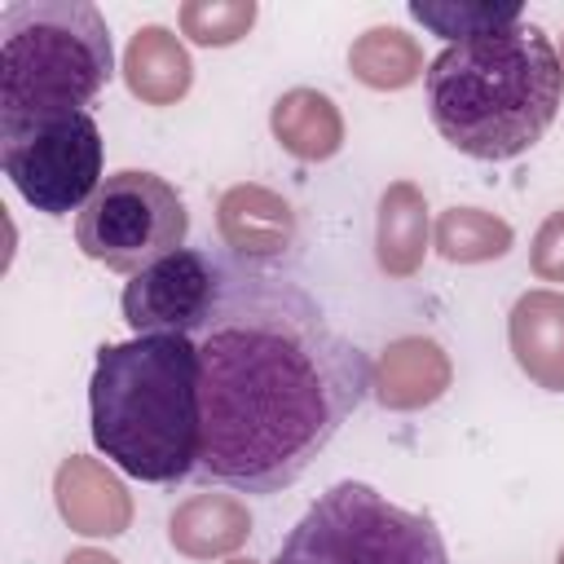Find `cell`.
I'll return each instance as SVG.
<instances>
[{
  "mask_svg": "<svg viewBox=\"0 0 564 564\" xmlns=\"http://www.w3.org/2000/svg\"><path fill=\"white\" fill-rule=\"evenodd\" d=\"M194 344L203 370L194 476L234 494L295 485L375 379V361L326 322L322 304L291 273L234 256Z\"/></svg>",
  "mask_w": 564,
  "mask_h": 564,
  "instance_id": "1",
  "label": "cell"
},
{
  "mask_svg": "<svg viewBox=\"0 0 564 564\" xmlns=\"http://www.w3.org/2000/svg\"><path fill=\"white\" fill-rule=\"evenodd\" d=\"M423 84L436 132L485 163L516 159L542 141L564 97L560 53L533 22L445 44L427 62Z\"/></svg>",
  "mask_w": 564,
  "mask_h": 564,
  "instance_id": "2",
  "label": "cell"
},
{
  "mask_svg": "<svg viewBox=\"0 0 564 564\" xmlns=\"http://www.w3.org/2000/svg\"><path fill=\"white\" fill-rule=\"evenodd\" d=\"M198 383L203 370L194 335L101 344L88 383L97 449L145 485H176L194 476L203 449Z\"/></svg>",
  "mask_w": 564,
  "mask_h": 564,
  "instance_id": "3",
  "label": "cell"
},
{
  "mask_svg": "<svg viewBox=\"0 0 564 564\" xmlns=\"http://www.w3.org/2000/svg\"><path fill=\"white\" fill-rule=\"evenodd\" d=\"M115 75L110 26L88 0H13L0 13V123L84 110Z\"/></svg>",
  "mask_w": 564,
  "mask_h": 564,
  "instance_id": "4",
  "label": "cell"
},
{
  "mask_svg": "<svg viewBox=\"0 0 564 564\" xmlns=\"http://www.w3.org/2000/svg\"><path fill=\"white\" fill-rule=\"evenodd\" d=\"M273 564H449V551L432 516L405 511L361 480H339L286 533Z\"/></svg>",
  "mask_w": 564,
  "mask_h": 564,
  "instance_id": "5",
  "label": "cell"
},
{
  "mask_svg": "<svg viewBox=\"0 0 564 564\" xmlns=\"http://www.w3.org/2000/svg\"><path fill=\"white\" fill-rule=\"evenodd\" d=\"M189 212L176 185L154 172H110L75 216V242L88 260L115 273H141L185 247Z\"/></svg>",
  "mask_w": 564,
  "mask_h": 564,
  "instance_id": "6",
  "label": "cell"
},
{
  "mask_svg": "<svg viewBox=\"0 0 564 564\" xmlns=\"http://www.w3.org/2000/svg\"><path fill=\"white\" fill-rule=\"evenodd\" d=\"M0 167L44 216L84 212L101 185V132L88 110L0 123Z\"/></svg>",
  "mask_w": 564,
  "mask_h": 564,
  "instance_id": "7",
  "label": "cell"
},
{
  "mask_svg": "<svg viewBox=\"0 0 564 564\" xmlns=\"http://www.w3.org/2000/svg\"><path fill=\"white\" fill-rule=\"evenodd\" d=\"M225 260L181 247L123 286V322L132 335H198L220 300Z\"/></svg>",
  "mask_w": 564,
  "mask_h": 564,
  "instance_id": "8",
  "label": "cell"
},
{
  "mask_svg": "<svg viewBox=\"0 0 564 564\" xmlns=\"http://www.w3.org/2000/svg\"><path fill=\"white\" fill-rule=\"evenodd\" d=\"M216 229L234 260L273 264L295 247V212L291 203L256 181L229 185L216 203Z\"/></svg>",
  "mask_w": 564,
  "mask_h": 564,
  "instance_id": "9",
  "label": "cell"
},
{
  "mask_svg": "<svg viewBox=\"0 0 564 564\" xmlns=\"http://www.w3.org/2000/svg\"><path fill=\"white\" fill-rule=\"evenodd\" d=\"M53 502L57 516L84 538H119L132 524V494L101 458L88 454L62 458L53 476Z\"/></svg>",
  "mask_w": 564,
  "mask_h": 564,
  "instance_id": "10",
  "label": "cell"
},
{
  "mask_svg": "<svg viewBox=\"0 0 564 564\" xmlns=\"http://www.w3.org/2000/svg\"><path fill=\"white\" fill-rule=\"evenodd\" d=\"M449 379H454V366H449V352L436 339L401 335L375 357L370 392L383 410L410 414V410H423V405L441 401L449 392Z\"/></svg>",
  "mask_w": 564,
  "mask_h": 564,
  "instance_id": "11",
  "label": "cell"
},
{
  "mask_svg": "<svg viewBox=\"0 0 564 564\" xmlns=\"http://www.w3.org/2000/svg\"><path fill=\"white\" fill-rule=\"evenodd\" d=\"M516 366L546 392H564V295L542 286L524 291L507 317Z\"/></svg>",
  "mask_w": 564,
  "mask_h": 564,
  "instance_id": "12",
  "label": "cell"
},
{
  "mask_svg": "<svg viewBox=\"0 0 564 564\" xmlns=\"http://www.w3.org/2000/svg\"><path fill=\"white\" fill-rule=\"evenodd\" d=\"M251 538V511L238 494H189L167 516V542L185 560H220L242 551Z\"/></svg>",
  "mask_w": 564,
  "mask_h": 564,
  "instance_id": "13",
  "label": "cell"
},
{
  "mask_svg": "<svg viewBox=\"0 0 564 564\" xmlns=\"http://www.w3.org/2000/svg\"><path fill=\"white\" fill-rule=\"evenodd\" d=\"M123 84L141 106L181 101L194 84V62H189V48L181 44V35L159 22L137 26L123 48Z\"/></svg>",
  "mask_w": 564,
  "mask_h": 564,
  "instance_id": "14",
  "label": "cell"
},
{
  "mask_svg": "<svg viewBox=\"0 0 564 564\" xmlns=\"http://www.w3.org/2000/svg\"><path fill=\"white\" fill-rule=\"evenodd\" d=\"M269 128H273V141L300 159V163H322V159H335L339 145H344V115L335 106L330 93L322 88H286L273 110H269Z\"/></svg>",
  "mask_w": 564,
  "mask_h": 564,
  "instance_id": "15",
  "label": "cell"
},
{
  "mask_svg": "<svg viewBox=\"0 0 564 564\" xmlns=\"http://www.w3.org/2000/svg\"><path fill=\"white\" fill-rule=\"evenodd\" d=\"M427 242H432V220L423 189L414 181H392L379 194V212H375V264L388 278H410L419 273Z\"/></svg>",
  "mask_w": 564,
  "mask_h": 564,
  "instance_id": "16",
  "label": "cell"
},
{
  "mask_svg": "<svg viewBox=\"0 0 564 564\" xmlns=\"http://www.w3.org/2000/svg\"><path fill=\"white\" fill-rule=\"evenodd\" d=\"M348 70L375 93H397L423 75V48L401 26H366L348 44Z\"/></svg>",
  "mask_w": 564,
  "mask_h": 564,
  "instance_id": "17",
  "label": "cell"
},
{
  "mask_svg": "<svg viewBox=\"0 0 564 564\" xmlns=\"http://www.w3.org/2000/svg\"><path fill=\"white\" fill-rule=\"evenodd\" d=\"M516 242V229L485 212V207H445L432 225V247L449 260V264H485V260H502Z\"/></svg>",
  "mask_w": 564,
  "mask_h": 564,
  "instance_id": "18",
  "label": "cell"
},
{
  "mask_svg": "<svg viewBox=\"0 0 564 564\" xmlns=\"http://www.w3.org/2000/svg\"><path fill=\"white\" fill-rule=\"evenodd\" d=\"M410 18L423 22L432 35L463 44L476 35H494L502 26L524 22L520 0H410Z\"/></svg>",
  "mask_w": 564,
  "mask_h": 564,
  "instance_id": "19",
  "label": "cell"
},
{
  "mask_svg": "<svg viewBox=\"0 0 564 564\" xmlns=\"http://www.w3.org/2000/svg\"><path fill=\"white\" fill-rule=\"evenodd\" d=\"M256 13H260L256 0H185L176 22L185 40L203 48H225V44H238L256 26Z\"/></svg>",
  "mask_w": 564,
  "mask_h": 564,
  "instance_id": "20",
  "label": "cell"
},
{
  "mask_svg": "<svg viewBox=\"0 0 564 564\" xmlns=\"http://www.w3.org/2000/svg\"><path fill=\"white\" fill-rule=\"evenodd\" d=\"M529 269L542 282H564V207L538 225V234L529 242Z\"/></svg>",
  "mask_w": 564,
  "mask_h": 564,
  "instance_id": "21",
  "label": "cell"
},
{
  "mask_svg": "<svg viewBox=\"0 0 564 564\" xmlns=\"http://www.w3.org/2000/svg\"><path fill=\"white\" fill-rule=\"evenodd\" d=\"M62 564H123V560H115L110 551H97V546H75Z\"/></svg>",
  "mask_w": 564,
  "mask_h": 564,
  "instance_id": "22",
  "label": "cell"
},
{
  "mask_svg": "<svg viewBox=\"0 0 564 564\" xmlns=\"http://www.w3.org/2000/svg\"><path fill=\"white\" fill-rule=\"evenodd\" d=\"M225 564H256V560H238V555H229V560H225Z\"/></svg>",
  "mask_w": 564,
  "mask_h": 564,
  "instance_id": "23",
  "label": "cell"
},
{
  "mask_svg": "<svg viewBox=\"0 0 564 564\" xmlns=\"http://www.w3.org/2000/svg\"><path fill=\"white\" fill-rule=\"evenodd\" d=\"M555 53H560V70H564V40H560V48H555Z\"/></svg>",
  "mask_w": 564,
  "mask_h": 564,
  "instance_id": "24",
  "label": "cell"
},
{
  "mask_svg": "<svg viewBox=\"0 0 564 564\" xmlns=\"http://www.w3.org/2000/svg\"><path fill=\"white\" fill-rule=\"evenodd\" d=\"M555 564H564V546H560V555H555Z\"/></svg>",
  "mask_w": 564,
  "mask_h": 564,
  "instance_id": "25",
  "label": "cell"
}]
</instances>
